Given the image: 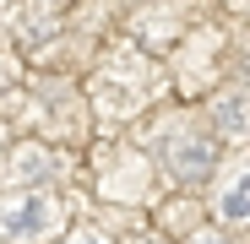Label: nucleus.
<instances>
[{
    "label": "nucleus",
    "instance_id": "nucleus-1",
    "mask_svg": "<svg viewBox=\"0 0 250 244\" xmlns=\"http://www.w3.org/2000/svg\"><path fill=\"white\" fill-rule=\"evenodd\" d=\"M49 228H55V212H49L44 195H11V201H0V233H6L11 244L38 239Z\"/></svg>",
    "mask_w": 250,
    "mask_h": 244
},
{
    "label": "nucleus",
    "instance_id": "nucleus-2",
    "mask_svg": "<svg viewBox=\"0 0 250 244\" xmlns=\"http://www.w3.org/2000/svg\"><path fill=\"white\" fill-rule=\"evenodd\" d=\"M212 163H218V147H212V141L185 136V141L174 147V157H169V169H174L180 179H207V174H212Z\"/></svg>",
    "mask_w": 250,
    "mask_h": 244
},
{
    "label": "nucleus",
    "instance_id": "nucleus-3",
    "mask_svg": "<svg viewBox=\"0 0 250 244\" xmlns=\"http://www.w3.org/2000/svg\"><path fill=\"white\" fill-rule=\"evenodd\" d=\"M218 212H223L229 223H245V228H250V169H239V174L223 185V195H218Z\"/></svg>",
    "mask_w": 250,
    "mask_h": 244
},
{
    "label": "nucleus",
    "instance_id": "nucleus-4",
    "mask_svg": "<svg viewBox=\"0 0 250 244\" xmlns=\"http://www.w3.org/2000/svg\"><path fill=\"white\" fill-rule=\"evenodd\" d=\"M218 131H229V136H250V98L245 93H229V98H218Z\"/></svg>",
    "mask_w": 250,
    "mask_h": 244
},
{
    "label": "nucleus",
    "instance_id": "nucleus-5",
    "mask_svg": "<svg viewBox=\"0 0 250 244\" xmlns=\"http://www.w3.org/2000/svg\"><path fill=\"white\" fill-rule=\"evenodd\" d=\"M65 244H109V239L93 233V228H76V233H65Z\"/></svg>",
    "mask_w": 250,
    "mask_h": 244
},
{
    "label": "nucleus",
    "instance_id": "nucleus-6",
    "mask_svg": "<svg viewBox=\"0 0 250 244\" xmlns=\"http://www.w3.org/2000/svg\"><path fill=\"white\" fill-rule=\"evenodd\" d=\"M196 244H223V239H218V233H201V239H196Z\"/></svg>",
    "mask_w": 250,
    "mask_h": 244
}]
</instances>
